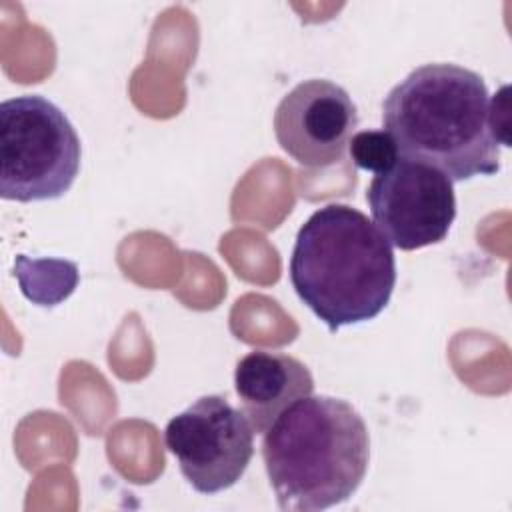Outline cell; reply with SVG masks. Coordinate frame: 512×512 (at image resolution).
<instances>
[{"label":"cell","instance_id":"6","mask_svg":"<svg viewBox=\"0 0 512 512\" xmlns=\"http://www.w3.org/2000/svg\"><path fill=\"white\" fill-rule=\"evenodd\" d=\"M366 202L378 230L406 252L442 242L456 218L454 182L438 168L406 156L374 174Z\"/></svg>","mask_w":512,"mask_h":512},{"label":"cell","instance_id":"5","mask_svg":"<svg viewBox=\"0 0 512 512\" xmlns=\"http://www.w3.org/2000/svg\"><path fill=\"white\" fill-rule=\"evenodd\" d=\"M164 442L200 494L234 486L254 456V428L224 396L208 394L170 418Z\"/></svg>","mask_w":512,"mask_h":512},{"label":"cell","instance_id":"3","mask_svg":"<svg viewBox=\"0 0 512 512\" xmlns=\"http://www.w3.org/2000/svg\"><path fill=\"white\" fill-rule=\"evenodd\" d=\"M262 458L280 510L318 512L362 484L370 436L360 412L334 396H306L264 432Z\"/></svg>","mask_w":512,"mask_h":512},{"label":"cell","instance_id":"4","mask_svg":"<svg viewBox=\"0 0 512 512\" xmlns=\"http://www.w3.org/2000/svg\"><path fill=\"white\" fill-rule=\"evenodd\" d=\"M80 138L68 116L40 94L0 104V196L16 202L64 196L80 170Z\"/></svg>","mask_w":512,"mask_h":512},{"label":"cell","instance_id":"2","mask_svg":"<svg viewBox=\"0 0 512 512\" xmlns=\"http://www.w3.org/2000/svg\"><path fill=\"white\" fill-rule=\"evenodd\" d=\"M288 272L298 298L336 332L386 308L396 284V258L364 212L326 204L300 226Z\"/></svg>","mask_w":512,"mask_h":512},{"label":"cell","instance_id":"9","mask_svg":"<svg viewBox=\"0 0 512 512\" xmlns=\"http://www.w3.org/2000/svg\"><path fill=\"white\" fill-rule=\"evenodd\" d=\"M14 278L32 304L50 308L74 292L78 286V266L62 258H30L18 254L14 260Z\"/></svg>","mask_w":512,"mask_h":512},{"label":"cell","instance_id":"1","mask_svg":"<svg viewBox=\"0 0 512 512\" xmlns=\"http://www.w3.org/2000/svg\"><path fill=\"white\" fill-rule=\"evenodd\" d=\"M382 126L400 156L430 164L452 182L500 170L482 76L450 62L414 68L382 102Z\"/></svg>","mask_w":512,"mask_h":512},{"label":"cell","instance_id":"7","mask_svg":"<svg viewBox=\"0 0 512 512\" xmlns=\"http://www.w3.org/2000/svg\"><path fill=\"white\" fill-rule=\"evenodd\" d=\"M358 112L350 94L324 78L296 84L276 106L280 148L306 168H326L344 158Z\"/></svg>","mask_w":512,"mask_h":512},{"label":"cell","instance_id":"8","mask_svg":"<svg viewBox=\"0 0 512 512\" xmlns=\"http://www.w3.org/2000/svg\"><path fill=\"white\" fill-rule=\"evenodd\" d=\"M234 388L254 432L264 434L286 408L314 392V378L294 356L252 350L236 364Z\"/></svg>","mask_w":512,"mask_h":512},{"label":"cell","instance_id":"10","mask_svg":"<svg viewBox=\"0 0 512 512\" xmlns=\"http://www.w3.org/2000/svg\"><path fill=\"white\" fill-rule=\"evenodd\" d=\"M348 152L352 162L366 172L382 174L390 170L400 158L394 138L382 130H360L352 134L348 142Z\"/></svg>","mask_w":512,"mask_h":512}]
</instances>
